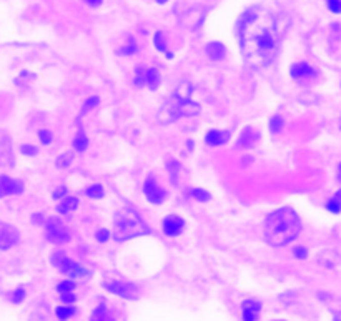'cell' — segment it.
<instances>
[{
    "instance_id": "33",
    "label": "cell",
    "mask_w": 341,
    "mask_h": 321,
    "mask_svg": "<svg viewBox=\"0 0 341 321\" xmlns=\"http://www.w3.org/2000/svg\"><path fill=\"white\" fill-rule=\"evenodd\" d=\"M293 253L297 258H306V250L305 248H295Z\"/></svg>"
},
{
    "instance_id": "30",
    "label": "cell",
    "mask_w": 341,
    "mask_h": 321,
    "mask_svg": "<svg viewBox=\"0 0 341 321\" xmlns=\"http://www.w3.org/2000/svg\"><path fill=\"white\" fill-rule=\"evenodd\" d=\"M96 240H99V242H107V240H109V232L107 230H99L96 232Z\"/></svg>"
},
{
    "instance_id": "38",
    "label": "cell",
    "mask_w": 341,
    "mask_h": 321,
    "mask_svg": "<svg viewBox=\"0 0 341 321\" xmlns=\"http://www.w3.org/2000/svg\"><path fill=\"white\" fill-rule=\"evenodd\" d=\"M334 321H341V311L334 313Z\"/></svg>"
},
{
    "instance_id": "37",
    "label": "cell",
    "mask_w": 341,
    "mask_h": 321,
    "mask_svg": "<svg viewBox=\"0 0 341 321\" xmlns=\"http://www.w3.org/2000/svg\"><path fill=\"white\" fill-rule=\"evenodd\" d=\"M30 321H45V318H43V316H40V314H38V316H33Z\"/></svg>"
},
{
    "instance_id": "34",
    "label": "cell",
    "mask_w": 341,
    "mask_h": 321,
    "mask_svg": "<svg viewBox=\"0 0 341 321\" xmlns=\"http://www.w3.org/2000/svg\"><path fill=\"white\" fill-rule=\"evenodd\" d=\"M65 195H67V190H65V188H60V190H57V192L54 193V198H60V197H64V198H65Z\"/></svg>"
},
{
    "instance_id": "20",
    "label": "cell",
    "mask_w": 341,
    "mask_h": 321,
    "mask_svg": "<svg viewBox=\"0 0 341 321\" xmlns=\"http://www.w3.org/2000/svg\"><path fill=\"white\" fill-rule=\"evenodd\" d=\"M78 206V200L75 197H67L64 198V202L59 205V211L60 213H68V211L75 210Z\"/></svg>"
},
{
    "instance_id": "11",
    "label": "cell",
    "mask_w": 341,
    "mask_h": 321,
    "mask_svg": "<svg viewBox=\"0 0 341 321\" xmlns=\"http://www.w3.org/2000/svg\"><path fill=\"white\" fill-rule=\"evenodd\" d=\"M185 230V221L180 218V216H167L163 220V232L168 237H178V235Z\"/></svg>"
},
{
    "instance_id": "10",
    "label": "cell",
    "mask_w": 341,
    "mask_h": 321,
    "mask_svg": "<svg viewBox=\"0 0 341 321\" xmlns=\"http://www.w3.org/2000/svg\"><path fill=\"white\" fill-rule=\"evenodd\" d=\"M24 192V185L10 176H0V198L7 195H19Z\"/></svg>"
},
{
    "instance_id": "29",
    "label": "cell",
    "mask_w": 341,
    "mask_h": 321,
    "mask_svg": "<svg viewBox=\"0 0 341 321\" xmlns=\"http://www.w3.org/2000/svg\"><path fill=\"white\" fill-rule=\"evenodd\" d=\"M25 298V290L24 288H19V290H15V293L12 295V301L14 303H20L22 300Z\"/></svg>"
},
{
    "instance_id": "18",
    "label": "cell",
    "mask_w": 341,
    "mask_h": 321,
    "mask_svg": "<svg viewBox=\"0 0 341 321\" xmlns=\"http://www.w3.org/2000/svg\"><path fill=\"white\" fill-rule=\"evenodd\" d=\"M90 321H115V318H113V314L109 311V308L105 305H100L93 309Z\"/></svg>"
},
{
    "instance_id": "5",
    "label": "cell",
    "mask_w": 341,
    "mask_h": 321,
    "mask_svg": "<svg viewBox=\"0 0 341 321\" xmlns=\"http://www.w3.org/2000/svg\"><path fill=\"white\" fill-rule=\"evenodd\" d=\"M52 263H54V266L57 268V270L68 274V277H72V278H80V277H85V274L88 273L85 268L77 265L75 261H72L70 258L65 256L64 253H55L52 256Z\"/></svg>"
},
{
    "instance_id": "1",
    "label": "cell",
    "mask_w": 341,
    "mask_h": 321,
    "mask_svg": "<svg viewBox=\"0 0 341 321\" xmlns=\"http://www.w3.org/2000/svg\"><path fill=\"white\" fill-rule=\"evenodd\" d=\"M236 30L243 59L248 67L261 68L276 59L285 25L275 10L265 5H255L240 15Z\"/></svg>"
},
{
    "instance_id": "35",
    "label": "cell",
    "mask_w": 341,
    "mask_h": 321,
    "mask_svg": "<svg viewBox=\"0 0 341 321\" xmlns=\"http://www.w3.org/2000/svg\"><path fill=\"white\" fill-rule=\"evenodd\" d=\"M338 181L341 183V163H339V167H338ZM336 197H338V198H341V190L336 193Z\"/></svg>"
},
{
    "instance_id": "19",
    "label": "cell",
    "mask_w": 341,
    "mask_h": 321,
    "mask_svg": "<svg viewBox=\"0 0 341 321\" xmlns=\"http://www.w3.org/2000/svg\"><path fill=\"white\" fill-rule=\"evenodd\" d=\"M207 55L212 60H221L225 57V47L220 42H212L207 45Z\"/></svg>"
},
{
    "instance_id": "13",
    "label": "cell",
    "mask_w": 341,
    "mask_h": 321,
    "mask_svg": "<svg viewBox=\"0 0 341 321\" xmlns=\"http://www.w3.org/2000/svg\"><path fill=\"white\" fill-rule=\"evenodd\" d=\"M243 321H257L261 305L257 300H247L243 301Z\"/></svg>"
},
{
    "instance_id": "16",
    "label": "cell",
    "mask_w": 341,
    "mask_h": 321,
    "mask_svg": "<svg viewBox=\"0 0 341 321\" xmlns=\"http://www.w3.org/2000/svg\"><path fill=\"white\" fill-rule=\"evenodd\" d=\"M316 72L308 64H295L291 67V77L295 78H306V77H315Z\"/></svg>"
},
{
    "instance_id": "8",
    "label": "cell",
    "mask_w": 341,
    "mask_h": 321,
    "mask_svg": "<svg viewBox=\"0 0 341 321\" xmlns=\"http://www.w3.org/2000/svg\"><path fill=\"white\" fill-rule=\"evenodd\" d=\"M158 72L155 68H136V75H135V83L138 85V87H147L150 88H155L158 85Z\"/></svg>"
},
{
    "instance_id": "2",
    "label": "cell",
    "mask_w": 341,
    "mask_h": 321,
    "mask_svg": "<svg viewBox=\"0 0 341 321\" xmlns=\"http://www.w3.org/2000/svg\"><path fill=\"white\" fill-rule=\"evenodd\" d=\"M263 230L266 242L270 245L285 246L298 237L301 232V221L295 210L280 208L266 216Z\"/></svg>"
},
{
    "instance_id": "27",
    "label": "cell",
    "mask_w": 341,
    "mask_h": 321,
    "mask_svg": "<svg viewBox=\"0 0 341 321\" xmlns=\"http://www.w3.org/2000/svg\"><path fill=\"white\" fill-rule=\"evenodd\" d=\"M155 47L160 50V52H163V54H167V57H172L167 52V47H165V38H163V33L162 32H158L157 35H155Z\"/></svg>"
},
{
    "instance_id": "15",
    "label": "cell",
    "mask_w": 341,
    "mask_h": 321,
    "mask_svg": "<svg viewBox=\"0 0 341 321\" xmlns=\"http://www.w3.org/2000/svg\"><path fill=\"white\" fill-rule=\"evenodd\" d=\"M230 139V133L228 131H221V130H210L207 136H205V142L208 143V145L212 147H220L226 143Z\"/></svg>"
},
{
    "instance_id": "23",
    "label": "cell",
    "mask_w": 341,
    "mask_h": 321,
    "mask_svg": "<svg viewBox=\"0 0 341 321\" xmlns=\"http://www.w3.org/2000/svg\"><path fill=\"white\" fill-rule=\"evenodd\" d=\"M87 195L90 198L100 200L102 197H104V188H102V185H92L90 188H87Z\"/></svg>"
},
{
    "instance_id": "24",
    "label": "cell",
    "mask_w": 341,
    "mask_h": 321,
    "mask_svg": "<svg viewBox=\"0 0 341 321\" xmlns=\"http://www.w3.org/2000/svg\"><path fill=\"white\" fill-rule=\"evenodd\" d=\"M326 208L331 211V213H339L341 211V198H338L336 195H334V197L326 203Z\"/></svg>"
},
{
    "instance_id": "9",
    "label": "cell",
    "mask_w": 341,
    "mask_h": 321,
    "mask_svg": "<svg viewBox=\"0 0 341 321\" xmlns=\"http://www.w3.org/2000/svg\"><path fill=\"white\" fill-rule=\"evenodd\" d=\"M47 238L52 243H65V242L70 240V238H68V233L64 230V226H62V223L57 221V220L48 221V225H47Z\"/></svg>"
},
{
    "instance_id": "3",
    "label": "cell",
    "mask_w": 341,
    "mask_h": 321,
    "mask_svg": "<svg viewBox=\"0 0 341 321\" xmlns=\"http://www.w3.org/2000/svg\"><path fill=\"white\" fill-rule=\"evenodd\" d=\"M191 83H181L178 88L172 91V95L163 102L162 108L157 113V122L162 125H168L173 122H178L183 117H193L200 112V105L191 100L193 95Z\"/></svg>"
},
{
    "instance_id": "4",
    "label": "cell",
    "mask_w": 341,
    "mask_h": 321,
    "mask_svg": "<svg viewBox=\"0 0 341 321\" xmlns=\"http://www.w3.org/2000/svg\"><path fill=\"white\" fill-rule=\"evenodd\" d=\"M143 235H150V228L133 208H123L118 211L115 216V225H113V238L118 242H125V240L143 237Z\"/></svg>"
},
{
    "instance_id": "7",
    "label": "cell",
    "mask_w": 341,
    "mask_h": 321,
    "mask_svg": "<svg viewBox=\"0 0 341 321\" xmlns=\"http://www.w3.org/2000/svg\"><path fill=\"white\" fill-rule=\"evenodd\" d=\"M105 288L113 295H118L122 298H127V300H135L136 295H138V288L132 283L127 282H110L105 283Z\"/></svg>"
},
{
    "instance_id": "21",
    "label": "cell",
    "mask_w": 341,
    "mask_h": 321,
    "mask_svg": "<svg viewBox=\"0 0 341 321\" xmlns=\"http://www.w3.org/2000/svg\"><path fill=\"white\" fill-rule=\"evenodd\" d=\"M55 313H57V316H59L60 319H67V318H70V316H73V314H75V308L70 306V305L59 306Z\"/></svg>"
},
{
    "instance_id": "36",
    "label": "cell",
    "mask_w": 341,
    "mask_h": 321,
    "mask_svg": "<svg viewBox=\"0 0 341 321\" xmlns=\"http://www.w3.org/2000/svg\"><path fill=\"white\" fill-rule=\"evenodd\" d=\"M88 5H100L102 4V0H85Z\"/></svg>"
},
{
    "instance_id": "25",
    "label": "cell",
    "mask_w": 341,
    "mask_h": 321,
    "mask_svg": "<svg viewBox=\"0 0 341 321\" xmlns=\"http://www.w3.org/2000/svg\"><path fill=\"white\" fill-rule=\"evenodd\" d=\"M190 195L195 200H200V202H208V200H210V193L202 190V188H193V190L190 192Z\"/></svg>"
},
{
    "instance_id": "14",
    "label": "cell",
    "mask_w": 341,
    "mask_h": 321,
    "mask_svg": "<svg viewBox=\"0 0 341 321\" xmlns=\"http://www.w3.org/2000/svg\"><path fill=\"white\" fill-rule=\"evenodd\" d=\"M73 288H75V283H73L72 280H65V282H62L59 285V293L62 296V301H64L65 305H72V303L75 301Z\"/></svg>"
},
{
    "instance_id": "17",
    "label": "cell",
    "mask_w": 341,
    "mask_h": 321,
    "mask_svg": "<svg viewBox=\"0 0 341 321\" xmlns=\"http://www.w3.org/2000/svg\"><path fill=\"white\" fill-rule=\"evenodd\" d=\"M258 133L255 130H243V133L240 136V140H238V147L240 148H248V147H253V143L258 140Z\"/></svg>"
},
{
    "instance_id": "39",
    "label": "cell",
    "mask_w": 341,
    "mask_h": 321,
    "mask_svg": "<svg viewBox=\"0 0 341 321\" xmlns=\"http://www.w3.org/2000/svg\"><path fill=\"white\" fill-rule=\"evenodd\" d=\"M165 2H167V0H158V4H165Z\"/></svg>"
},
{
    "instance_id": "12",
    "label": "cell",
    "mask_w": 341,
    "mask_h": 321,
    "mask_svg": "<svg viewBox=\"0 0 341 321\" xmlns=\"http://www.w3.org/2000/svg\"><path fill=\"white\" fill-rule=\"evenodd\" d=\"M143 192L147 195V198H149V202H152V203H162L165 200V190L158 187L153 178H149L145 181Z\"/></svg>"
},
{
    "instance_id": "22",
    "label": "cell",
    "mask_w": 341,
    "mask_h": 321,
    "mask_svg": "<svg viewBox=\"0 0 341 321\" xmlns=\"http://www.w3.org/2000/svg\"><path fill=\"white\" fill-rule=\"evenodd\" d=\"M87 145H88L87 136H85L83 131H78V135L75 136V142H73V147H75V150L83 152L85 148H87Z\"/></svg>"
},
{
    "instance_id": "31",
    "label": "cell",
    "mask_w": 341,
    "mask_h": 321,
    "mask_svg": "<svg viewBox=\"0 0 341 321\" xmlns=\"http://www.w3.org/2000/svg\"><path fill=\"white\" fill-rule=\"evenodd\" d=\"M40 140H42V143H45V145H47V143L52 142V135H50L47 130H42L40 131Z\"/></svg>"
},
{
    "instance_id": "28",
    "label": "cell",
    "mask_w": 341,
    "mask_h": 321,
    "mask_svg": "<svg viewBox=\"0 0 341 321\" xmlns=\"http://www.w3.org/2000/svg\"><path fill=\"white\" fill-rule=\"evenodd\" d=\"M328 2V9L331 10L333 14H341V0H326Z\"/></svg>"
},
{
    "instance_id": "6",
    "label": "cell",
    "mask_w": 341,
    "mask_h": 321,
    "mask_svg": "<svg viewBox=\"0 0 341 321\" xmlns=\"http://www.w3.org/2000/svg\"><path fill=\"white\" fill-rule=\"evenodd\" d=\"M19 238H20V235L12 225L0 221V250H4V251L10 250L12 246L19 243Z\"/></svg>"
},
{
    "instance_id": "26",
    "label": "cell",
    "mask_w": 341,
    "mask_h": 321,
    "mask_svg": "<svg viewBox=\"0 0 341 321\" xmlns=\"http://www.w3.org/2000/svg\"><path fill=\"white\" fill-rule=\"evenodd\" d=\"M283 123H285V120H283L281 117H273V118H271V122H270V130H271V133H278V131H281Z\"/></svg>"
},
{
    "instance_id": "32",
    "label": "cell",
    "mask_w": 341,
    "mask_h": 321,
    "mask_svg": "<svg viewBox=\"0 0 341 321\" xmlns=\"http://www.w3.org/2000/svg\"><path fill=\"white\" fill-rule=\"evenodd\" d=\"M22 153H25V155H35L37 150H35V148H33V147L24 145V147H22Z\"/></svg>"
}]
</instances>
